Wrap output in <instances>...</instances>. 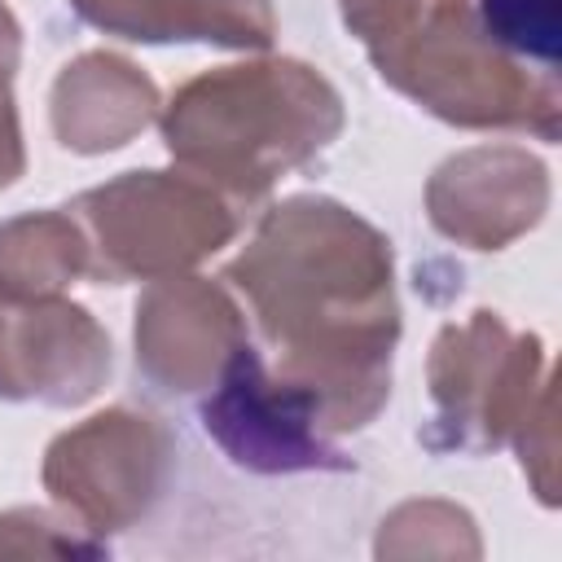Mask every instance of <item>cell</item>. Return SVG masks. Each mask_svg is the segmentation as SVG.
<instances>
[{"label":"cell","instance_id":"cell-1","mask_svg":"<svg viewBox=\"0 0 562 562\" xmlns=\"http://www.w3.org/2000/svg\"><path fill=\"white\" fill-rule=\"evenodd\" d=\"M250 303L277 378L299 386L325 435L360 430L391 395L400 303L391 241L334 198H285L224 268Z\"/></svg>","mask_w":562,"mask_h":562},{"label":"cell","instance_id":"cell-2","mask_svg":"<svg viewBox=\"0 0 562 562\" xmlns=\"http://www.w3.org/2000/svg\"><path fill=\"white\" fill-rule=\"evenodd\" d=\"M342 132V97L303 61L268 57L189 79L162 110L167 154L233 206L259 202Z\"/></svg>","mask_w":562,"mask_h":562},{"label":"cell","instance_id":"cell-3","mask_svg":"<svg viewBox=\"0 0 562 562\" xmlns=\"http://www.w3.org/2000/svg\"><path fill=\"white\" fill-rule=\"evenodd\" d=\"M369 57L395 92L452 127H514L558 140V79L496 48L474 18V0H426L400 40Z\"/></svg>","mask_w":562,"mask_h":562},{"label":"cell","instance_id":"cell-4","mask_svg":"<svg viewBox=\"0 0 562 562\" xmlns=\"http://www.w3.org/2000/svg\"><path fill=\"white\" fill-rule=\"evenodd\" d=\"M101 285L158 281L215 255L237 233V206L189 171H123L66 206Z\"/></svg>","mask_w":562,"mask_h":562},{"label":"cell","instance_id":"cell-5","mask_svg":"<svg viewBox=\"0 0 562 562\" xmlns=\"http://www.w3.org/2000/svg\"><path fill=\"white\" fill-rule=\"evenodd\" d=\"M426 373L435 400V435L426 443L461 452L501 448L549 386L540 338L514 334L496 312H470V321L443 325Z\"/></svg>","mask_w":562,"mask_h":562},{"label":"cell","instance_id":"cell-6","mask_svg":"<svg viewBox=\"0 0 562 562\" xmlns=\"http://www.w3.org/2000/svg\"><path fill=\"white\" fill-rule=\"evenodd\" d=\"M171 470L167 430L132 408H110L61 430L44 452L48 496L83 531H123L149 514Z\"/></svg>","mask_w":562,"mask_h":562},{"label":"cell","instance_id":"cell-7","mask_svg":"<svg viewBox=\"0 0 562 562\" xmlns=\"http://www.w3.org/2000/svg\"><path fill=\"white\" fill-rule=\"evenodd\" d=\"M206 435L228 452V461L259 474H294V470H342L329 435L316 417V404L268 373L255 347H237L224 373L215 378L202 404Z\"/></svg>","mask_w":562,"mask_h":562},{"label":"cell","instance_id":"cell-8","mask_svg":"<svg viewBox=\"0 0 562 562\" xmlns=\"http://www.w3.org/2000/svg\"><path fill=\"white\" fill-rule=\"evenodd\" d=\"M110 378V338L61 294H0V400L75 408Z\"/></svg>","mask_w":562,"mask_h":562},{"label":"cell","instance_id":"cell-9","mask_svg":"<svg viewBox=\"0 0 562 562\" xmlns=\"http://www.w3.org/2000/svg\"><path fill=\"white\" fill-rule=\"evenodd\" d=\"M237 347L246 321L206 277H158L136 303V369L162 395L211 391Z\"/></svg>","mask_w":562,"mask_h":562},{"label":"cell","instance_id":"cell-10","mask_svg":"<svg viewBox=\"0 0 562 562\" xmlns=\"http://www.w3.org/2000/svg\"><path fill=\"white\" fill-rule=\"evenodd\" d=\"M549 211V167L518 145H479L435 167L426 184L430 224L470 250H501Z\"/></svg>","mask_w":562,"mask_h":562},{"label":"cell","instance_id":"cell-11","mask_svg":"<svg viewBox=\"0 0 562 562\" xmlns=\"http://www.w3.org/2000/svg\"><path fill=\"white\" fill-rule=\"evenodd\" d=\"M53 132L70 154L123 149L158 114L154 79L119 53H83L53 83Z\"/></svg>","mask_w":562,"mask_h":562},{"label":"cell","instance_id":"cell-12","mask_svg":"<svg viewBox=\"0 0 562 562\" xmlns=\"http://www.w3.org/2000/svg\"><path fill=\"white\" fill-rule=\"evenodd\" d=\"M88 277V241L70 211H31L0 224V294H61Z\"/></svg>","mask_w":562,"mask_h":562},{"label":"cell","instance_id":"cell-13","mask_svg":"<svg viewBox=\"0 0 562 562\" xmlns=\"http://www.w3.org/2000/svg\"><path fill=\"white\" fill-rule=\"evenodd\" d=\"M474 18L496 48L553 75V66H558V0H474Z\"/></svg>","mask_w":562,"mask_h":562},{"label":"cell","instance_id":"cell-14","mask_svg":"<svg viewBox=\"0 0 562 562\" xmlns=\"http://www.w3.org/2000/svg\"><path fill=\"white\" fill-rule=\"evenodd\" d=\"M277 18L268 0H180L176 40H206L228 48H268Z\"/></svg>","mask_w":562,"mask_h":562},{"label":"cell","instance_id":"cell-15","mask_svg":"<svg viewBox=\"0 0 562 562\" xmlns=\"http://www.w3.org/2000/svg\"><path fill=\"white\" fill-rule=\"evenodd\" d=\"M97 558L105 553L97 540L70 531L66 522L48 518L44 509H9L0 514V558Z\"/></svg>","mask_w":562,"mask_h":562},{"label":"cell","instance_id":"cell-16","mask_svg":"<svg viewBox=\"0 0 562 562\" xmlns=\"http://www.w3.org/2000/svg\"><path fill=\"white\" fill-rule=\"evenodd\" d=\"M75 13L105 35L140 40V44H167L176 40L180 0H70Z\"/></svg>","mask_w":562,"mask_h":562},{"label":"cell","instance_id":"cell-17","mask_svg":"<svg viewBox=\"0 0 562 562\" xmlns=\"http://www.w3.org/2000/svg\"><path fill=\"white\" fill-rule=\"evenodd\" d=\"M18 57H22V26L13 9L0 0V189H9L26 171V149H22V127H18V105H13Z\"/></svg>","mask_w":562,"mask_h":562},{"label":"cell","instance_id":"cell-18","mask_svg":"<svg viewBox=\"0 0 562 562\" xmlns=\"http://www.w3.org/2000/svg\"><path fill=\"white\" fill-rule=\"evenodd\" d=\"M509 439H514L518 452H522V470H527L536 496H540L544 505H553V501H558V496H553V386H544V391L536 395V404L527 408V417L514 426Z\"/></svg>","mask_w":562,"mask_h":562},{"label":"cell","instance_id":"cell-19","mask_svg":"<svg viewBox=\"0 0 562 562\" xmlns=\"http://www.w3.org/2000/svg\"><path fill=\"white\" fill-rule=\"evenodd\" d=\"M422 4L426 0H342V22L369 53H378L408 31Z\"/></svg>","mask_w":562,"mask_h":562}]
</instances>
